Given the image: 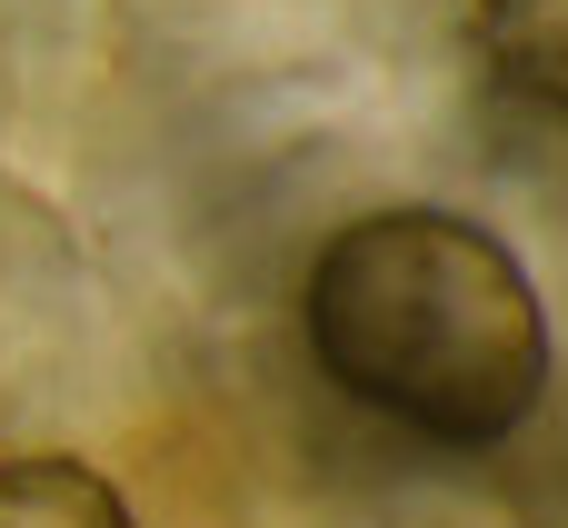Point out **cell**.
Segmentation results:
<instances>
[{"mask_svg": "<svg viewBox=\"0 0 568 528\" xmlns=\"http://www.w3.org/2000/svg\"><path fill=\"white\" fill-rule=\"evenodd\" d=\"M300 329L339 399L429 449H499L549 399V309L519 250L459 210H369L329 230Z\"/></svg>", "mask_w": 568, "mask_h": 528, "instance_id": "1", "label": "cell"}, {"mask_svg": "<svg viewBox=\"0 0 568 528\" xmlns=\"http://www.w3.org/2000/svg\"><path fill=\"white\" fill-rule=\"evenodd\" d=\"M479 50L529 110H568V0H479Z\"/></svg>", "mask_w": 568, "mask_h": 528, "instance_id": "2", "label": "cell"}, {"mask_svg": "<svg viewBox=\"0 0 568 528\" xmlns=\"http://www.w3.org/2000/svg\"><path fill=\"white\" fill-rule=\"evenodd\" d=\"M0 528H140L130 499L80 459H0Z\"/></svg>", "mask_w": 568, "mask_h": 528, "instance_id": "3", "label": "cell"}]
</instances>
